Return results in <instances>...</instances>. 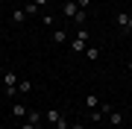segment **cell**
Wrapping results in <instances>:
<instances>
[{
	"mask_svg": "<svg viewBox=\"0 0 132 129\" xmlns=\"http://www.w3.org/2000/svg\"><path fill=\"white\" fill-rule=\"evenodd\" d=\"M44 117H47V123H53V126H56V123H59V120L65 117V115H62L59 109H47V111H44Z\"/></svg>",
	"mask_w": 132,
	"mask_h": 129,
	"instance_id": "277c9868",
	"label": "cell"
},
{
	"mask_svg": "<svg viewBox=\"0 0 132 129\" xmlns=\"http://www.w3.org/2000/svg\"><path fill=\"white\" fill-rule=\"evenodd\" d=\"M32 3L38 6V9H41V6H44V3H47V0H32Z\"/></svg>",
	"mask_w": 132,
	"mask_h": 129,
	"instance_id": "ac0fdd59",
	"label": "cell"
},
{
	"mask_svg": "<svg viewBox=\"0 0 132 129\" xmlns=\"http://www.w3.org/2000/svg\"><path fill=\"white\" fill-rule=\"evenodd\" d=\"M109 3H114V0H109Z\"/></svg>",
	"mask_w": 132,
	"mask_h": 129,
	"instance_id": "603a6c76",
	"label": "cell"
},
{
	"mask_svg": "<svg viewBox=\"0 0 132 129\" xmlns=\"http://www.w3.org/2000/svg\"><path fill=\"white\" fill-rule=\"evenodd\" d=\"M129 32H132V21H129Z\"/></svg>",
	"mask_w": 132,
	"mask_h": 129,
	"instance_id": "7402d4cb",
	"label": "cell"
},
{
	"mask_svg": "<svg viewBox=\"0 0 132 129\" xmlns=\"http://www.w3.org/2000/svg\"><path fill=\"white\" fill-rule=\"evenodd\" d=\"M71 129H85V126L82 123H71Z\"/></svg>",
	"mask_w": 132,
	"mask_h": 129,
	"instance_id": "d6986e66",
	"label": "cell"
},
{
	"mask_svg": "<svg viewBox=\"0 0 132 129\" xmlns=\"http://www.w3.org/2000/svg\"><path fill=\"white\" fill-rule=\"evenodd\" d=\"M18 91H21V94H32V82H29V79H21L18 82Z\"/></svg>",
	"mask_w": 132,
	"mask_h": 129,
	"instance_id": "52a82bcc",
	"label": "cell"
},
{
	"mask_svg": "<svg viewBox=\"0 0 132 129\" xmlns=\"http://www.w3.org/2000/svg\"><path fill=\"white\" fill-rule=\"evenodd\" d=\"M126 71H129V73H132V62H129V65H126Z\"/></svg>",
	"mask_w": 132,
	"mask_h": 129,
	"instance_id": "44dd1931",
	"label": "cell"
},
{
	"mask_svg": "<svg viewBox=\"0 0 132 129\" xmlns=\"http://www.w3.org/2000/svg\"><path fill=\"white\" fill-rule=\"evenodd\" d=\"M21 129H38L35 123H29V120H24V123H21Z\"/></svg>",
	"mask_w": 132,
	"mask_h": 129,
	"instance_id": "e0dca14e",
	"label": "cell"
},
{
	"mask_svg": "<svg viewBox=\"0 0 132 129\" xmlns=\"http://www.w3.org/2000/svg\"><path fill=\"white\" fill-rule=\"evenodd\" d=\"M76 6H79V9H88V6H91V0H76Z\"/></svg>",
	"mask_w": 132,
	"mask_h": 129,
	"instance_id": "2e32d148",
	"label": "cell"
},
{
	"mask_svg": "<svg viewBox=\"0 0 132 129\" xmlns=\"http://www.w3.org/2000/svg\"><path fill=\"white\" fill-rule=\"evenodd\" d=\"M85 56H88V62H97L100 59V47H85Z\"/></svg>",
	"mask_w": 132,
	"mask_h": 129,
	"instance_id": "ba28073f",
	"label": "cell"
},
{
	"mask_svg": "<svg viewBox=\"0 0 132 129\" xmlns=\"http://www.w3.org/2000/svg\"><path fill=\"white\" fill-rule=\"evenodd\" d=\"M24 12H27V18H29V15H38V6H35V3H27Z\"/></svg>",
	"mask_w": 132,
	"mask_h": 129,
	"instance_id": "9a60e30c",
	"label": "cell"
},
{
	"mask_svg": "<svg viewBox=\"0 0 132 129\" xmlns=\"http://www.w3.org/2000/svg\"><path fill=\"white\" fill-rule=\"evenodd\" d=\"M53 41H56V44L68 41V32H65V29H53Z\"/></svg>",
	"mask_w": 132,
	"mask_h": 129,
	"instance_id": "30bf717a",
	"label": "cell"
},
{
	"mask_svg": "<svg viewBox=\"0 0 132 129\" xmlns=\"http://www.w3.org/2000/svg\"><path fill=\"white\" fill-rule=\"evenodd\" d=\"M76 38L88 44V41H91V35H88V29H85V27H79V29H76Z\"/></svg>",
	"mask_w": 132,
	"mask_h": 129,
	"instance_id": "8fae6325",
	"label": "cell"
},
{
	"mask_svg": "<svg viewBox=\"0 0 132 129\" xmlns=\"http://www.w3.org/2000/svg\"><path fill=\"white\" fill-rule=\"evenodd\" d=\"M27 120H29V123H41V111H29V115H27Z\"/></svg>",
	"mask_w": 132,
	"mask_h": 129,
	"instance_id": "4fadbf2b",
	"label": "cell"
},
{
	"mask_svg": "<svg viewBox=\"0 0 132 129\" xmlns=\"http://www.w3.org/2000/svg\"><path fill=\"white\" fill-rule=\"evenodd\" d=\"M41 24H44V27H53V24H56V18H53V15H41Z\"/></svg>",
	"mask_w": 132,
	"mask_h": 129,
	"instance_id": "5bb4252c",
	"label": "cell"
},
{
	"mask_svg": "<svg viewBox=\"0 0 132 129\" xmlns=\"http://www.w3.org/2000/svg\"><path fill=\"white\" fill-rule=\"evenodd\" d=\"M3 73H6V67H3V65H0V76H3Z\"/></svg>",
	"mask_w": 132,
	"mask_h": 129,
	"instance_id": "ffe728a7",
	"label": "cell"
},
{
	"mask_svg": "<svg viewBox=\"0 0 132 129\" xmlns=\"http://www.w3.org/2000/svg\"><path fill=\"white\" fill-rule=\"evenodd\" d=\"M76 12H79V6H76V0H71V3H65V6H62V15H65V18H76Z\"/></svg>",
	"mask_w": 132,
	"mask_h": 129,
	"instance_id": "6da1fadb",
	"label": "cell"
},
{
	"mask_svg": "<svg viewBox=\"0 0 132 129\" xmlns=\"http://www.w3.org/2000/svg\"><path fill=\"white\" fill-rule=\"evenodd\" d=\"M85 47H88V44L79 41V38H73V41H71V50H73V53H85Z\"/></svg>",
	"mask_w": 132,
	"mask_h": 129,
	"instance_id": "9c48e42d",
	"label": "cell"
},
{
	"mask_svg": "<svg viewBox=\"0 0 132 129\" xmlns=\"http://www.w3.org/2000/svg\"><path fill=\"white\" fill-rule=\"evenodd\" d=\"M114 21H118L120 32H129V21H132V15H126V12H120V15H114Z\"/></svg>",
	"mask_w": 132,
	"mask_h": 129,
	"instance_id": "7a4b0ae2",
	"label": "cell"
},
{
	"mask_svg": "<svg viewBox=\"0 0 132 129\" xmlns=\"http://www.w3.org/2000/svg\"><path fill=\"white\" fill-rule=\"evenodd\" d=\"M12 21H15V24H24V21H27V12H24V9H18V12L12 15Z\"/></svg>",
	"mask_w": 132,
	"mask_h": 129,
	"instance_id": "7c38bea8",
	"label": "cell"
},
{
	"mask_svg": "<svg viewBox=\"0 0 132 129\" xmlns=\"http://www.w3.org/2000/svg\"><path fill=\"white\" fill-rule=\"evenodd\" d=\"M12 115H15V117H27V115H29V109H27L24 103H15V106H12Z\"/></svg>",
	"mask_w": 132,
	"mask_h": 129,
	"instance_id": "8992f818",
	"label": "cell"
},
{
	"mask_svg": "<svg viewBox=\"0 0 132 129\" xmlns=\"http://www.w3.org/2000/svg\"><path fill=\"white\" fill-rule=\"evenodd\" d=\"M109 123H112V126H123V115L118 109H112V106H109Z\"/></svg>",
	"mask_w": 132,
	"mask_h": 129,
	"instance_id": "3957f363",
	"label": "cell"
},
{
	"mask_svg": "<svg viewBox=\"0 0 132 129\" xmlns=\"http://www.w3.org/2000/svg\"><path fill=\"white\" fill-rule=\"evenodd\" d=\"M85 109H91V111H97V109H100L97 94H85Z\"/></svg>",
	"mask_w": 132,
	"mask_h": 129,
	"instance_id": "5b68a950",
	"label": "cell"
}]
</instances>
